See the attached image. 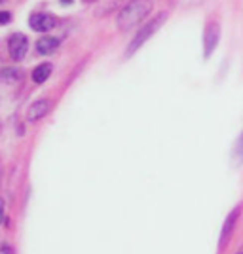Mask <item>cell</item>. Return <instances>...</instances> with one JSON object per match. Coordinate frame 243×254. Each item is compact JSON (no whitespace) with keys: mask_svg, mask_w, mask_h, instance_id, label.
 Listing matches in <instances>:
<instances>
[{"mask_svg":"<svg viewBox=\"0 0 243 254\" xmlns=\"http://www.w3.org/2000/svg\"><path fill=\"white\" fill-rule=\"evenodd\" d=\"M150 8H152V4L148 0H135V2L127 4L118 15V29L127 31V29L135 27L150 13Z\"/></svg>","mask_w":243,"mask_h":254,"instance_id":"cell-1","label":"cell"},{"mask_svg":"<svg viewBox=\"0 0 243 254\" xmlns=\"http://www.w3.org/2000/svg\"><path fill=\"white\" fill-rule=\"evenodd\" d=\"M165 17H167V13H160V15H156V17H154V19H152L150 23H147V25H145V27H143V29H141V31L137 32V36H135V38L131 40V44L127 46L126 57H131L133 53L137 52L139 48H141L143 44L147 42L148 38H150V36H152L154 32L158 31L160 27H162V23L165 21Z\"/></svg>","mask_w":243,"mask_h":254,"instance_id":"cell-2","label":"cell"},{"mask_svg":"<svg viewBox=\"0 0 243 254\" xmlns=\"http://www.w3.org/2000/svg\"><path fill=\"white\" fill-rule=\"evenodd\" d=\"M8 50H10V57L13 61H23L27 52H29V40H27V36L21 34V32L11 34L10 42H8Z\"/></svg>","mask_w":243,"mask_h":254,"instance_id":"cell-3","label":"cell"},{"mask_svg":"<svg viewBox=\"0 0 243 254\" xmlns=\"http://www.w3.org/2000/svg\"><path fill=\"white\" fill-rule=\"evenodd\" d=\"M219 38H221V27H219L217 21H211L205 27V32H203V55L205 57H209L213 50L217 48Z\"/></svg>","mask_w":243,"mask_h":254,"instance_id":"cell-4","label":"cell"},{"mask_svg":"<svg viewBox=\"0 0 243 254\" xmlns=\"http://www.w3.org/2000/svg\"><path fill=\"white\" fill-rule=\"evenodd\" d=\"M29 25H31L32 31L36 32H50L57 27V19L52 13H32L29 17Z\"/></svg>","mask_w":243,"mask_h":254,"instance_id":"cell-5","label":"cell"},{"mask_svg":"<svg viewBox=\"0 0 243 254\" xmlns=\"http://www.w3.org/2000/svg\"><path fill=\"white\" fill-rule=\"evenodd\" d=\"M48 110H50V101H48V99H38V101H34V103L29 106V110H27V120H29V122H36V120H40V118L46 116Z\"/></svg>","mask_w":243,"mask_h":254,"instance_id":"cell-6","label":"cell"},{"mask_svg":"<svg viewBox=\"0 0 243 254\" xmlns=\"http://www.w3.org/2000/svg\"><path fill=\"white\" fill-rule=\"evenodd\" d=\"M59 44H61L59 38H55V36H44L36 42V52L40 55H50L59 48Z\"/></svg>","mask_w":243,"mask_h":254,"instance_id":"cell-7","label":"cell"},{"mask_svg":"<svg viewBox=\"0 0 243 254\" xmlns=\"http://www.w3.org/2000/svg\"><path fill=\"white\" fill-rule=\"evenodd\" d=\"M238 216H240V209L232 211V212H230V216L226 218L224 228H222V233H221V241H219V245H221V247H224V245L228 243V239H230V235H232V232H234V226H236Z\"/></svg>","mask_w":243,"mask_h":254,"instance_id":"cell-8","label":"cell"},{"mask_svg":"<svg viewBox=\"0 0 243 254\" xmlns=\"http://www.w3.org/2000/svg\"><path fill=\"white\" fill-rule=\"evenodd\" d=\"M52 70H53V64L52 63H44V64H38L34 70H32V80L36 82V84H44L50 76H52Z\"/></svg>","mask_w":243,"mask_h":254,"instance_id":"cell-9","label":"cell"},{"mask_svg":"<svg viewBox=\"0 0 243 254\" xmlns=\"http://www.w3.org/2000/svg\"><path fill=\"white\" fill-rule=\"evenodd\" d=\"M11 21V15L8 11H0V25H8Z\"/></svg>","mask_w":243,"mask_h":254,"instance_id":"cell-10","label":"cell"},{"mask_svg":"<svg viewBox=\"0 0 243 254\" xmlns=\"http://www.w3.org/2000/svg\"><path fill=\"white\" fill-rule=\"evenodd\" d=\"M236 152L240 154V158H243V133H242V137H240V142L236 144Z\"/></svg>","mask_w":243,"mask_h":254,"instance_id":"cell-11","label":"cell"},{"mask_svg":"<svg viewBox=\"0 0 243 254\" xmlns=\"http://www.w3.org/2000/svg\"><path fill=\"white\" fill-rule=\"evenodd\" d=\"M4 220V199L0 197V222Z\"/></svg>","mask_w":243,"mask_h":254,"instance_id":"cell-12","label":"cell"},{"mask_svg":"<svg viewBox=\"0 0 243 254\" xmlns=\"http://www.w3.org/2000/svg\"><path fill=\"white\" fill-rule=\"evenodd\" d=\"M0 254H13V253H11V249L8 247V245H4V247L0 249Z\"/></svg>","mask_w":243,"mask_h":254,"instance_id":"cell-13","label":"cell"},{"mask_svg":"<svg viewBox=\"0 0 243 254\" xmlns=\"http://www.w3.org/2000/svg\"><path fill=\"white\" fill-rule=\"evenodd\" d=\"M73 0H61V4H71Z\"/></svg>","mask_w":243,"mask_h":254,"instance_id":"cell-14","label":"cell"},{"mask_svg":"<svg viewBox=\"0 0 243 254\" xmlns=\"http://www.w3.org/2000/svg\"><path fill=\"white\" fill-rule=\"evenodd\" d=\"M0 2H4V0H0Z\"/></svg>","mask_w":243,"mask_h":254,"instance_id":"cell-15","label":"cell"},{"mask_svg":"<svg viewBox=\"0 0 243 254\" xmlns=\"http://www.w3.org/2000/svg\"><path fill=\"white\" fill-rule=\"evenodd\" d=\"M242 254H243V253H242Z\"/></svg>","mask_w":243,"mask_h":254,"instance_id":"cell-16","label":"cell"}]
</instances>
